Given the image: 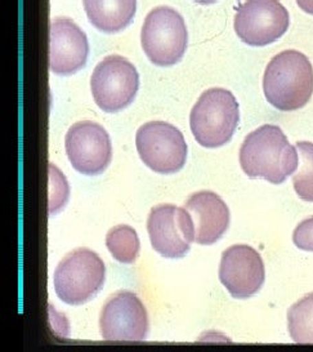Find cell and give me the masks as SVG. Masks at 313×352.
Wrapping results in <instances>:
<instances>
[{
  "label": "cell",
  "instance_id": "6da1fadb",
  "mask_svg": "<svg viewBox=\"0 0 313 352\" xmlns=\"http://www.w3.org/2000/svg\"><path fill=\"white\" fill-rule=\"evenodd\" d=\"M240 166L246 176L283 184L299 166V154L277 125H262L246 135L240 148Z\"/></svg>",
  "mask_w": 313,
  "mask_h": 352
},
{
  "label": "cell",
  "instance_id": "7a4b0ae2",
  "mask_svg": "<svg viewBox=\"0 0 313 352\" xmlns=\"http://www.w3.org/2000/svg\"><path fill=\"white\" fill-rule=\"evenodd\" d=\"M266 100L280 111H295L310 102L313 94V67L298 51L276 54L263 76Z\"/></svg>",
  "mask_w": 313,
  "mask_h": 352
},
{
  "label": "cell",
  "instance_id": "3957f363",
  "mask_svg": "<svg viewBox=\"0 0 313 352\" xmlns=\"http://www.w3.org/2000/svg\"><path fill=\"white\" fill-rule=\"evenodd\" d=\"M240 122L236 97L224 88H211L200 96L189 115L191 132L198 145L217 148L229 144Z\"/></svg>",
  "mask_w": 313,
  "mask_h": 352
},
{
  "label": "cell",
  "instance_id": "277c9868",
  "mask_svg": "<svg viewBox=\"0 0 313 352\" xmlns=\"http://www.w3.org/2000/svg\"><path fill=\"white\" fill-rule=\"evenodd\" d=\"M106 278L104 261L86 248L70 252L54 271V289L67 305H83L102 289Z\"/></svg>",
  "mask_w": 313,
  "mask_h": 352
},
{
  "label": "cell",
  "instance_id": "5b68a950",
  "mask_svg": "<svg viewBox=\"0 0 313 352\" xmlns=\"http://www.w3.org/2000/svg\"><path fill=\"white\" fill-rule=\"evenodd\" d=\"M147 58L157 66H172L181 61L188 43L183 17L170 7H157L147 14L141 32Z\"/></svg>",
  "mask_w": 313,
  "mask_h": 352
},
{
  "label": "cell",
  "instance_id": "8992f818",
  "mask_svg": "<svg viewBox=\"0 0 313 352\" xmlns=\"http://www.w3.org/2000/svg\"><path fill=\"white\" fill-rule=\"evenodd\" d=\"M139 74L123 56H108L98 63L91 79L94 101L104 113L124 110L136 98Z\"/></svg>",
  "mask_w": 313,
  "mask_h": 352
},
{
  "label": "cell",
  "instance_id": "52a82bcc",
  "mask_svg": "<svg viewBox=\"0 0 313 352\" xmlns=\"http://www.w3.org/2000/svg\"><path fill=\"white\" fill-rule=\"evenodd\" d=\"M137 151L150 169L160 175L177 173L187 160V144L181 131L167 122H150L136 135Z\"/></svg>",
  "mask_w": 313,
  "mask_h": 352
},
{
  "label": "cell",
  "instance_id": "ba28073f",
  "mask_svg": "<svg viewBox=\"0 0 313 352\" xmlns=\"http://www.w3.org/2000/svg\"><path fill=\"white\" fill-rule=\"evenodd\" d=\"M289 25V12L279 0H246L235 16L237 36L253 47H264L279 41Z\"/></svg>",
  "mask_w": 313,
  "mask_h": 352
},
{
  "label": "cell",
  "instance_id": "9c48e42d",
  "mask_svg": "<svg viewBox=\"0 0 313 352\" xmlns=\"http://www.w3.org/2000/svg\"><path fill=\"white\" fill-rule=\"evenodd\" d=\"M147 231L152 248L164 258H182L195 241V226L186 208L161 204L151 209Z\"/></svg>",
  "mask_w": 313,
  "mask_h": 352
},
{
  "label": "cell",
  "instance_id": "30bf717a",
  "mask_svg": "<svg viewBox=\"0 0 313 352\" xmlns=\"http://www.w3.org/2000/svg\"><path fill=\"white\" fill-rule=\"evenodd\" d=\"M100 329L104 341H145L148 331L145 305L132 292H117L102 307Z\"/></svg>",
  "mask_w": 313,
  "mask_h": 352
},
{
  "label": "cell",
  "instance_id": "8fae6325",
  "mask_svg": "<svg viewBox=\"0 0 313 352\" xmlns=\"http://www.w3.org/2000/svg\"><path fill=\"white\" fill-rule=\"evenodd\" d=\"M66 153L73 169L85 176H97L104 173L110 164L113 146L102 125L84 120L69 129Z\"/></svg>",
  "mask_w": 313,
  "mask_h": 352
},
{
  "label": "cell",
  "instance_id": "7c38bea8",
  "mask_svg": "<svg viewBox=\"0 0 313 352\" xmlns=\"http://www.w3.org/2000/svg\"><path fill=\"white\" fill-rule=\"evenodd\" d=\"M264 279V263L255 249L237 244L223 252L220 280L233 298H251L262 289Z\"/></svg>",
  "mask_w": 313,
  "mask_h": 352
},
{
  "label": "cell",
  "instance_id": "4fadbf2b",
  "mask_svg": "<svg viewBox=\"0 0 313 352\" xmlns=\"http://www.w3.org/2000/svg\"><path fill=\"white\" fill-rule=\"evenodd\" d=\"M89 44L85 32L70 19L58 17L51 22L49 66L57 75H71L83 69Z\"/></svg>",
  "mask_w": 313,
  "mask_h": 352
},
{
  "label": "cell",
  "instance_id": "5bb4252c",
  "mask_svg": "<svg viewBox=\"0 0 313 352\" xmlns=\"http://www.w3.org/2000/svg\"><path fill=\"white\" fill-rule=\"evenodd\" d=\"M185 208L194 221L195 243L211 245L230 226V209L216 192L198 191L188 197Z\"/></svg>",
  "mask_w": 313,
  "mask_h": 352
},
{
  "label": "cell",
  "instance_id": "9a60e30c",
  "mask_svg": "<svg viewBox=\"0 0 313 352\" xmlns=\"http://www.w3.org/2000/svg\"><path fill=\"white\" fill-rule=\"evenodd\" d=\"M88 20L104 32H119L132 22L137 0H83Z\"/></svg>",
  "mask_w": 313,
  "mask_h": 352
},
{
  "label": "cell",
  "instance_id": "2e32d148",
  "mask_svg": "<svg viewBox=\"0 0 313 352\" xmlns=\"http://www.w3.org/2000/svg\"><path fill=\"white\" fill-rule=\"evenodd\" d=\"M288 329L295 343L313 344V293L307 294L289 309Z\"/></svg>",
  "mask_w": 313,
  "mask_h": 352
},
{
  "label": "cell",
  "instance_id": "e0dca14e",
  "mask_svg": "<svg viewBox=\"0 0 313 352\" xmlns=\"http://www.w3.org/2000/svg\"><path fill=\"white\" fill-rule=\"evenodd\" d=\"M106 247L121 263H133L139 253V238L136 230L128 225L113 228L106 236Z\"/></svg>",
  "mask_w": 313,
  "mask_h": 352
},
{
  "label": "cell",
  "instance_id": "ac0fdd59",
  "mask_svg": "<svg viewBox=\"0 0 313 352\" xmlns=\"http://www.w3.org/2000/svg\"><path fill=\"white\" fill-rule=\"evenodd\" d=\"M297 148L301 156V168L292 177L294 190L302 200L313 203V144L299 141Z\"/></svg>",
  "mask_w": 313,
  "mask_h": 352
},
{
  "label": "cell",
  "instance_id": "d6986e66",
  "mask_svg": "<svg viewBox=\"0 0 313 352\" xmlns=\"http://www.w3.org/2000/svg\"><path fill=\"white\" fill-rule=\"evenodd\" d=\"M292 241L297 248L313 252V217L302 221L292 234Z\"/></svg>",
  "mask_w": 313,
  "mask_h": 352
},
{
  "label": "cell",
  "instance_id": "ffe728a7",
  "mask_svg": "<svg viewBox=\"0 0 313 352\" xmlns=\"http://www.w3.org/2000/svg\"><path fill=\"white\" fill-rule=\"evenodd\" d=\"M297 4L302 11L313 14V0H297Z\"/></svg>",
  "mask_w": 313,
  "mask_h": 352
},
{
  "label": "cell",
  "instance_id": "44dd1931",
  "mask_svg": "<svg viewBox=\"0 0 313 352\" xmlns=\"http://www.w3.org/2000/svg\"><path fill=\"white\" fill-rule=\"evenodd\" d=\"M194 1L200 3V4H211V3H216L217 0H194Z\"/></svg>",
  "mask_w": 313,
  "mask_h": 352
}]
</instances>
